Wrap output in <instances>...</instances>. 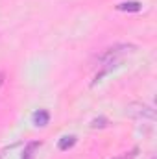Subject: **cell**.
<instances>
[{"label": "cell", "instance_id": "6da1fadb", "mask_svg": "<svg viewBox=\"0 0 157 159\" xmlns=\"http://www.w3.org/2000/svg\"><path fill=\"white\" fill-rule=\"evenodd\" d=\"M137 50V46L135 44H128V43H122V44H115V46H109V48H105L98 57H96V61L100 63V67H104L102 69V72H98L96 74V78H94V83L96 81H100V78L105 74V72H109L115 65L118 63V59L120 57H124L126 54H131V52H135Z\"/></svg>", "mask_w": 157, "mask_h": 159}, {"label": "cell", "instance_id": "7a4b0ae2", "mask_svg": "<svg viewBox=\"0 0 157 159\" xmlns=\"http://www.w3.org/2000/svg\"><path fill=\"white\" fill-rule=\"evenodd\" d=\"M126 113L139 120H155V109L144 102H131L126 106Z\"/></svg>", "mask_w": 157, "mask_h": 159}, {"label": "cell", "instance_id": "3957f363", "mask_svg": "<svg viewBox=\"0 0 157 159\" xmlns=\"http://www.w3.org/2000/svg\"><path fill=\"white\" fill-rule=\"evenodd\" d=\"M34 124L37 126V128H44V126H48V122H50V113L46 111V109H39V111H35L34 113Z\"/></svg>", "mask_w": 157, "mask_h": 159}, {"label": "cell", "instance_id": "277c9868", "mask_svg": "<svg viewBox=\"0 0 157 159\" xmlns=\"http://www.w3.org/2000/svg\"><path fill=\"white\" fill-rule=\"evenodd\" d=\"M117 9H118V11H128V13H137V11H141V9H142V4H141V2H137V0H128V2L118 4Z\"/></svg>", "mask_w": 157, "mask_h": 159}, {"label": "cell", "instance_id": "5b68a950", "mask_svg": "<svg viewBox=\"0 0 157 159\" xmlns=\"http://www.w3.org/2000/svg\"><path fill=\"white\" fill-rule=\"evenodd\" d=\"M76 141H78V137H76V135H65V137H61V139H59L57 148H59L61 152H67V150H70V148L76 144Z\"/></svg>", "mask_w": 157, "mask_h": 159}, {"label": "cell", "instance_id": "8992f818", "mask_svg": "<svg viewBox=\"0 0 157 159\" xmlns=\"http://www.w3.org/2000/svg\"><path fill=\"white\" fill-rule=\"evenodd\" d=\"M41 146L39 141H34V143H28L26 144V148H24V154H22V157L20 159H34V156H35V150Z\"/></svg>", "mask_w": 157, "mask_h": 159}, {"label": "cell", "instance_id": "52a82bcc", "mask_svg": "<svg viewBox=\"0 0 157 159\" xmlns=\"http://www.w3.org/2000/svg\"><path fill=\"white\" fill-rule=\"evenodd\" d=\"M107 126H109V120L105 119V117H98V119H94L91 122L92 129H102V128H107Z\"/></svg>", "mask_w": 157, "mask_h": 159}, {"label": "cell", "instance_id": "ba28073f", "mask_svg": "<svg viewBox=\"0 0 157 159\" xmlns=\"http://www.w3.org/2000/svg\"><path fill=\"white\" fill-rule=\"evenodd\" d=\"M4 80H6V76H4V72H0V89H2V85H4Z\"/></svg>", "mask_w": 157, "mask_h": 159}]
</instances>
